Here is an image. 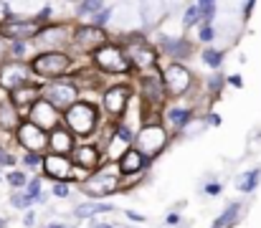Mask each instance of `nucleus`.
Instances as JSON below:
<instances>
[{
  "label": "nucleus",
  "mask_w": 261,
  "mask_h": 228,
  "mask_svg": "<svg viewBox=\"0 0 261 228\" xmlns=\"http://www.w3.org/2000/svg\"><path fill=\"white\" fill-rule=\"evenodd\" d=\"M117 185H119V167H107V170H99L96 175L89 178L84 183V190L94 198H101V195L114 193Z\"/></svg>",
  "instance_id": "1"
},
{
  "label": "nucleus",
  "mask_w": 261,
  "mask_h": 228,
  "mask_svg": "<svg viewBox=\"0 0 261 228\" xmlns=\"http://www.w3.org/2000/svg\"><path fill=\"white\" fill-rule=\"evenodd\" d=\"M66 122H69V127H71L79 137H89L91 130H94V124H96V112H94L89 104H76V107L69 109Z\"/></svg>",
  "instance_id": "2"
},
{
  "label": "nucleus",
  "mask_w": 261,
  "mask_h": 228,
  "mask_svg": "<svg viewBox=\"0 0 261 228\" xmlns=\"http://www.w3.org/2000/svg\"><path fill=\"white\" fill-rule=\"evenodd\" d=\"M168 137L160 127H145L140 135H137V152L142 157H155L158 152L165 147Z\"/></svg>",
  "instance_id": "3"
},
{
  "label": "nucleus",
  "mask_w": 261,
  "mask_h": 228,
  "mask_svg": "<svg viewBox=\"0 0 261 228\" xmlns=\"http://www.w3.org/2000/svg\"><path fill=\"white\" fill-rule=\"evenodd\" d=\"M69 56L64 54H43L33 61V71L41 76H61L66 69H69Z\"/></svg>",
  "instance_id": "4"
},
{
  "label": "nucleus",
  "mask_w": 261,
  "mask_h": 228,
  "mask_svg": "<svg viewBox=\"0 0 261 228\" xmlns=\"http://www.w3.org/2000/svg\"><path fill=\"white\" fill-rule=\"evenodd\" d=\"M94 59H96V66L99 69H104V71H127L129 69V61L124 59V54L122 51H117V48H112V46H104V48H99L96 54H94Z\"/></svg>",
  "instance_id": "5"
},
{
  "label": "nucleus",
  "mask_w": 261,
  "mask_h": 228,
  "mask_svg": "<svg viewBox=\"0 0 261 228\" xmlns=\"http://www.w3.org/2000/svg\"><path fill=\"white\" fill-rule=\"evenodd\" d=\"M48 104L51 107H74V102H76V89L71 86V84H66V81H56V84H51L48 86Z\"/></svg>",
  "instance_id": "6"
},
{
  "label": "nucleus",
  "mask_w": 261,
  "mask_h": 228,
  "mask_svg": "<svg viewBox=\"0 0 261 228\" xmlns=\"http://www.w3.org/2000/svg\"><path fill=\"white\" fill-rule=\"evenodd\" d=\"M0 33L8 36V38H28V36L38 33V23H33V20H5L0 26Z\"/></svg>",
  "instance_id": "7"
},
{
  "label": "nucleus",
  "mask_w": 261,
  "mask_h": 228,
  "mask_svg": "<svg viewBox=\"0 0 261 228\" xmlns=\"http://www.w3.org/2000/svg\"><path fill=\"white\" fill-rule=\"evenodd\" d=\"M43 167H46V175H51L54 180H64V178H71V162L66 155H48L43 160Z\"/></svg>",
  "instance_id": "8"
},
{
  "label": "nucleus",
  "mask_w": 261,
  "mask_h": 228,
  "mask_svg": "<svg viewBox=\"0 0 261 228\" xmlns=\"http://www.w3.org/2000/svg\"><path fill=\"white\" fill-rule=\"evenodd\" d=\"M25 79H28V69L20 66V64H8V66H3V71H0V84H3L5 89H10V91L20 89V84H23Z\"/></svg>",
  "instance_id": "9"
},
{
  "label": "nucleus",
  "mask_w": 261,
  "mask_h": 228,
  "mask_svg": "<svg viewBox=\"0 0 261 228\" xmlns=\"http://www.w3.org/2000/svg\"><path fill=\"white\" fill-rule=\"evenodd\" d=\"M74 41H76V46H79V48L91 51V48L101 46L107 38H104V33H101L96 26H91V28H76V33H74Z\"/></svg>",
  "instance_id": "10"
},
{
  "label": "nucleus",
  "mask_w": 261,
  "mask_h": 228,
  "mask_svg": "<svg viewBox=\"0 0 261 228\" xmlns=\"http://www.w3.org/2000/svg\"><path fill=\"white\" fill-rule=\"evenodd\" d=\"M165 84L170 89V94H182L188 86H190V74L180 66H170L168 74H165Z\"/></svg>",
  "instance_id": "11"
},
{
  "label": "nucleus",
  "mask_w": 261,
  "mask_h": 228,
  "mask_svg": "<svg viewBox=\"0 0 261 228\" xmlns=\"http://www.w3.org/2000/svg\"><path fill=\"white\" fill-rule=\"evenodd\" d=\"M20 142L28 147V150H41L43 145H46V137H43V130H38L36 124H23L20 127Z\"/></svg>",
  "instance_id": "12"
},
{
  "label": "nucleus",
  "mask_w": 261,
  "mask_h": 228,
  "mask_svg": "<svg viewBox=\"0 0 261 228\" xmlns=\"http://www.w3.org/2000/svg\"><path fill=\"white\" fill-rule=\"evenodd\" d=\"M33 124H36L38 130L56 124V114H54V107H51L48 102H36V104H33Z\"/></svg>",
  "instance_id": "13"
},
{
  "label": "nucleus",
  "mask_w": 261,
  "mask_h": 228,
  "mask_svg": "<svg viewBox=\"0 0 261 228\" xmlns=\"http://www.w3.org/2000/svg\"><path fill=\"white\" fill-rule=\"evenodd\" d=\"M127 99H129V91H127L124 86H117V89H109V91H107L104 104H107V109H109L112 114H122Z\"/></svg>",
  "instance_id": "14"
},
{
  "label": "nucleus",
  "mask_w": 261,
  "mask_h": 228,
  "mask_svg": "<svg viewBox=\"0 0 261 228\" xmlns=\"http://www.w3.org/2000/svg\"><path fill=\"white\" fill-rule=\"evenodd\" d=\"M132 61L140 66V69H147V66H155V61H158V56H155V51L152 48H147V46H135L132 48Z\"/></svg>",
  "instance_id": "15"
},
{
  "label": "nucleus",
  "mask_w": 261,
  "mask_h": 228,
  "mask_svg": "<svg viewBox=\"0 0 261 228\" xmlns=\"http://www.w3.org/2000/svg\"><path fill=\"white\" fill-rule=\"evenodd\" d=\"M145 165V157L137 150H127L122 155V162H119V172H137L140 167Z\"/></svg>",
  "instance_id": "16"
},
{
  "label": "nucleus",
  "mask_w": 261,
  "mask_h": 228,
  "mask_svg": "<svg viewBox=\"0 0 261 228\" xmlns=\"http://www.w3.org/2000/svg\"><path fill=\"white\" fill-rule=\"evenodd\" d=\"M239 213H241V206H239V203H231V206L223 211V216L213 223V228H231L239 221Z\"/></svg>",
  "instance_id": "17"
},
{
  "label": "nucleus",
  "mask_w": 261,
  "mask_h": 228,
  "mask_svg": "<svg viewBox=\"0 0 261 228\" xmlns=\"http://www.w3.org/2000/svg\"><path fill=\"white\" fill-rule=\"evenodd\" d=\"M107 211H112V206L109 203H84V206H76V216L79 218H91V216H96V213H107Z\"/></svg>",
  "instance_id": "18"
},
{
  "label": "nucleus",
  "mask_w": 261,
  "mask_h": 228,
  "mask_svg": "<svg viewBox=\"0 0 261 228\" xmlns=\"http://www.w3.org/2000/svg\"><path fill=\"white\" fill-rule=\"evenodd\" d=\"M96 162H99V152L94 147H79L76 150V165L91 170V167H96Z\"/></svg>",
  "instance_id": "19"
},
{
  "label": "nucleus",
  "mask_w": 261,
  "mask_h": 228,
  "mask_svg": "<svg viewBox=\"0 0 261 228\" xmlns=\"http://www.w3.org/2000/svg\"><path fill=\"white\" fill-rule=\"evenodd\" d=\"M145 94H147L152 102H160V96H163V84H160L158 76H147V79H145Z\"/></svg>",
  "instance_id": "20"
},
{
  "label": "nucleus",
  "mask_w": 261,
  "mask_h": 228,
  "mask_svg": "<svg viewBox=\"0 0 261 228\" xmlns=\"http://www.w3.org/2000/svg\"><path fill=\"white\" fill-rule=\"evenodd\" d=\"M51 145H54L56 155H66V152L71 150V137H69L66 132H56V135L51 137Z\"/></svg>",
  "instance_id": "21"
},
{
  "label": "nucleus",
  "mask_w": 261,
  "mask_h": 228,
  "mask_svg": "<svg viewBox=\"0 0 261 228\" xmlns=\"http://www.w3.org/2000/svg\"><path fill=\"white\" fill-rule=\"evenodd\" d=\"M13 104H36V89H15L13 91Z\"/></svg>",
  "instance_id": "22"
},
{
  "label": "nucleus",
  "mask_w": 261,
  "mask_h": 228,
  "mask_svg": "<svg viewBox=\"0 0 261 228\" xmlns=\"http://www.w3.org/2000/svg\"><path fill=\"white\" fill-rule=\"evenodd\" d=\"M15 122H18V117L13 114V107H10V104H0V127L13 130Z\"/></svg>",
  "instance_id": "23"
},
{
  "label": "nucleus",
  "mask_w": 261,
  "mask_h": 228,
  "mask_svg": "<svg viewBox=\"0 0 261 228\" xmlns=\"http://www.w3.org/2000/svg\"><path fill=\"white\" fill-rule=\"evenodd\" d=\"M259 175H261L259 170H251V172H246V178L239 183V188H241L244 193H251V190L256 188V183H259Z\"/></svg>",
  "instance_id": "24"
},
{
  "label": "nucleus",
  "mask_w": 261,
  "mask_h": 228,
  "mask_svg": "<svg viewBox=\"0 0 261 228\" xmlns=\"http://www.w3.org/2000/svg\"><path fill=\"white\" fill-rule=\"evenodd\" d=\"M203 61H205L211 69H218V66H221V61H223V54H221V51H213V48H208V51L203 54Z\"/></svg>",
  "instance_id": "25"
},
{
  "label": "nucleus",
  "mask_w": 261,
  "mask_h": 228,
  "mask_svg": "<svg viewBox=\"0 0 261 228\" xmlns=\"http://www.w3.org/2000/svg\"><path fill=\"white\" fill-rule=\"evenodd\" d=\"M168 119H170V122H173L175 127H182V124H185V122H188V119H190V114H188V112H185V109H173V112H170V114H168Z\"/></svg>",
  "instance_id": "26"
},
{
  "label": "nucleus",
  "mask_w": 261,
  "mask_h": 228,
  "mask_svg": "<svg viewBox=\"0 0 261 228\" xmlns=\"http://www.w3.org/2000/svg\"><path fill=\"white\" fill-rule=\"evenodd\" d=\"M165 48H168L173 56H188V46H185L182 41H180V43H177V41H165Z\"/></svg>",
  "instance_id": "27"
},
{
  "label": "nucleus",
  "mask_w": 261,
  "mask_h": 228,
  "mask_svg": "<svg viewBox=\"0 0 261 228\" xmlns=\"http://www.w3.org/2000/svg\"><path fill=\"white\" fill-rule=\"evenodd\" d=\"M99 8H101V0H84V3L79 5V13L87 15V13H96Z\"/></svg>",
  "instance_id": "28"
},
{
  "label": "nucleus",
  "mask_w": 261,
  "mask_h": 228,
  "mask_svg": "<svg viewBox=\"0 0 261 228\" xmlns=\"http://www.w3.org/2000/svg\"><path fill=\"white\" fill-rule=\"evenodd\" d=\"M198 18H200V8H198V5L188 8V13H185V26H193Z\"/></svg>",
  "instance_id": "29"
},
{
  "label": "nucleus",
  "mask_w": 261,
  "mask_h": 228,
  "mask_svg": "<svg viewBox=\"0 0 261 228\" xmlns=\"http://www.w3.org/2000/svg\"><path fill=\"white\" fill-rule=\"evenodd\" d=\"M8 183H10L13 188H20V185H25V175H23V172H10V175H8Z\"/></svg>",
  "instance_id": "30"
},
{
  "label": "nucleus",
  "mask_w": 261,
  "mask_h": 228,
  "mask_svg": "<svg viewBox=\"0 0 261 228\" xmlns=\"http://www.w3.org/2000/svg\"><path fill=\"white\" fill-rule=\"evenodd\" d=\"M10 203H13L15 208H25V206L31 203V198H28V195H20V193H18V195H13V198H10Z\"/></svg>",
  "instance_id": "31"
},
{
  "label": "nucleus",
  "mask_w": 261,
  "mask_h": 228,
  "mask_svg": "<svg viewBox=\"0 0 261 228\" xmlns=\"http://www.w3.org/2000/svg\"><path fill=\"white\" fill-rule=\"evenodd\" d=\"M198 8H200V13H205L208 18L213 15V0H198Z\"/></svg>",
  "instance_id": "32"
},
{
  "label": "nucleus",
  "mask_w": 261,
  "mask_h": 228,
  "mask_svg": "<svg viewBox=\"0 0 261 228\" xmlns=\"http://www.w3.org/2000/svg\"><path fill=\"white\" fill-rule=\"evenodd\" d=\"M41 193V183L38 180H33V183H28V198L31 200H36V195Z\"/></svg>",
  "instance_id": "33"
},
{
  "label": "nucleus",
  "mask_w": 261,
  "mask_h": 228,
  "mask_svg": "<svg viewBox=\"0 0 261 228\" xmlns=\"http://www.w3.org/2000/svg\"><path fill=\"white\" fill-rule=\"evenodd\" d=\"M54 195H56V198H66V195H69V188H66L64 183H56V185H54Z\"/></svg>",
  "instance_id": "34"
},
{
  "label": "nucleus",
  "mask_w": 261,
  "mask_h": 228,
  "mask_svg": "<svg viewBox=\"0 0 261 228\" xmlns=\"http://www.w3.org/2000/svg\"><path fill=\"white\" fill-rule=\"evenodd\" d=\"M200 38H203V41H211V38H213V28H211V26H205V28L200 31Z\"/></svg>",
  "instance_id": "35"
},
{
  "label": "nucleus",
  "mask_w": 261,
  "mask_h": 228,
  "mask_svg": "<svg viewBox=\"0 0 261 228\" xmlns=\"http://www.w3.org/2000/svg\"><path fill=\"white\" fill-rule=\"evenodd\" d=\"M107 20H109V10H101V13L94 18V23H107Z\"/></svg>",
  "instance_id": "36"
},
{
  "label": "nucleus",
  "mask_w": 261,
  "mask_h": 228,
  "mask_svg": "<svg viewBox=\"0 0 261 228\" xmlns=\"http://www.w3.org/2000/svg\"><path fill=\"white\" fill-rule=\"evenodd\" d=\"M127 218H129V221H145V216H140V213H135V211H127Z\"/></svg>",
  "instance_id": "37"
},
{
  "label": "nucleus",
  "mask_w": 261,
  "mask_h": 228,
  "mask_svg": "<svg viewBox=\"0 0 261 228\" xmlns=\"http://www.w3.org/2000/svg\"><path fill=\"white\" fill-rule=\"evenodd\" d=\"M25 162H28V165H38V162H41V157H38V155H28V157H25Z\"/></svg>",
  "instance_id": "38"
},
{
  "label": "nucleus",
  "mask_w": 261,
  "mask_h": 228,
  "mask_svg": "<svg viewBox=\"0 0 261 228\" xmlns=\"http://www.w3.org/2000/svg\"><path fill=\"white\" fill-rule=\"evenodd\" d=\"M23 48H25L23 43H15V46H13V54H15V56H23Z\"/></svg>",
  "instance_id": "39"
},
{
  "label": "nucleus",
  "mask_w": 261,
  "mask_h": 228,
  "mask_svg": "<svg viewBox=\"0 0 261 228\" xmlns=\"http://www.w3.org/2000/svg\"><path fill=\"white\" fill-rule=\"evenodd\" d=\"M177 221H180V216H177V213H170V216H168V223H177Z\"/></svg>",
  "instance_id": "40"
},
{
  "label": "nucleus",
  "mask_w": 261,
  "mask_h": 228,
  "mask_svg": "<svg viewBox=\"0 0 261 228\" xmlns=\"http://www.w3.org/2000/svg\"><path fill=\"white\" fill-rule=\"evenodd\" d=\"M208 193H221V185H208Z\"/></svg>",
  "instance_id": "41"
},
{
  "label": "nucleus",
  "mask_w": 261,
  "mask_h": 228,
  "mask_svg": "<svg viewBox=\"0 0 261 228\" xmlns=\"http://www.w3.org/2000/svg\"><path fill=\"white\" fill-rule=\"evenodd\" d=\"M94 228H114V226H107V223H94Z\"/></svg>",
  "instance_id": "42"
},
{
  "label": "nucleus",
  "mask_w": 261,
  "mask_h": 228,
  "mask_svg": "<svg viewBox=\"0 0 261 228\" xmlns=\"http://www.w3.org/2000/svg\"><path fill=\"white\" fill-rule=\"evenodd\" d=\"M46 228H66V226H61V223H51V226H46Z\"/></svg>",
  "instance_id": "43"
}]
</instances>
